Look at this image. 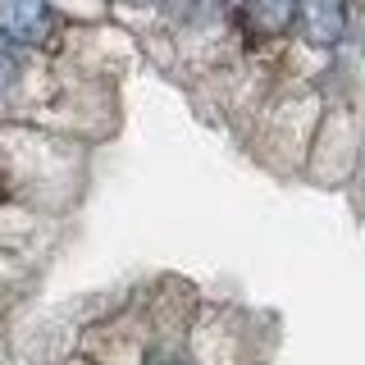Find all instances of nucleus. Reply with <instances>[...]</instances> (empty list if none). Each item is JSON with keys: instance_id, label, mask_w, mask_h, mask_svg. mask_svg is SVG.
<instances>
[{"instance_id": "obj_4", "label": "nucleus", "mask_w": 365, "mask_h": 365, "mask_svg": "<svg viewBox=\"0 0 365 365\" xmlns=\"http://www.w3.org/2000/svg\"><path fill=\"white\" fill-rule=\"evenodd\" d=\"M14 83V55H0V91Z\"/></svg>"}, {"instance_id": "obj_2", "label": "nucleus", "mask_w": 365, "mask_h": 365, "mask_svg": "<svg viewBox=\"0 0 365 365\" xmlns=\"http://www.w3.org/2000/svg\"><path fill=\"white\" fill-rule=\"evenodd\" d=\"M297 14L311 46H338L347 37V0H297Z\"/></svg>"}, {"instance_id": "obj_6", "label": "nucleus", "mask_w": 365, "mask_h": 365, "mask_svg": "<svg viewBox=\"0 0 365 365\" xmlns=\"http://www.w3.org/2000/svg\"><path fill=\"white\" fill-rule=\"evenodd\" d=\"M123 5H151V0H123Z\"/></svg>"}, {"instance_id": "obj_3", "label": "nucleus", "mask_w": 365, "mask_h": 365, "mask_svg": "<svg viewBox=\"0 0 365 365\" xmlns=\"http://www.w3.org/2000/svg\"><path fill=\"white\" fill-rule=\"evenodd\" d=\"M297 19V0H247V23L260 37H279Z\"/></svg>"}, {"instance_id": "obj_1", "label": "nucleus", "mask_w": 365, "mask_h": 365, "mask_svg": "<svg viewBox=\"0 0 365 365\" xmlns=\"http://www.w3.org/2000/svg\"><path fill=\"white\" fill-rule=\"evenodd\" d=\"M51 5L46 0H0V37L14 46H37L51 37Z\"/></svg>"}, {"instance_id": "obj_5", "label": "nucleus", "mask_w": 365, "mask_h": 365, "mask_svg": "<svg viewBox=\"0 0 365 365\" xmlns=\"http://www.w3.org/2000/svg\"><path fill=\"white\" fill-rule=\"evenodd\" d=\"M151 365H182L178 356H160V361H151Z\"/></svg>"}]
</instances>
